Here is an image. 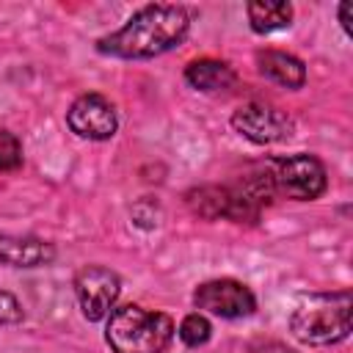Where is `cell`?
<instances>
[{
	"label": "cell",
	"instance_id": "cell-1",
	"mask_svg": "<svg viewBox=\"0 0 353 353\" xmlns=\"http://www.w3.org/2000/svg\"><path fill=\"white\" fill-rule=\"evenodd\" d=\"M190 28V17L182 6H143L124 28L97 41V50L116 58H154L174 50Z\"/></svg>",
	"mask_w": 353,
	"mask_h": 353
},
{
	"label": "cell",
	"instance_id": "cell-2",
	"mask_svg": "<svg viewBox=\"0 0 353 353\" xmlns=\"http://www.w3.org/2000/svg\"><path fill=\"white\" fill-rule=\"evenodd\" d=\"M350 292H323L303 298L290 314V331L306 345H334L350 334Z\"/></svg>",
	"mask_w": 353,
	"mask_h": 353
},
{
	"label": "cell",
	"instance_id": "cell-3",
	"mask_svg": "<svg viewBox=\"0 0 353 353\" xmlns=\"http://www.w3.org/2000/svg\"><path fill=\"white\" fill-rule=\"evenodd\" d=\"M174 336V323L163 312H146L135 303L119 306L108 317L105 339L113 353H163Z\"/></svg>",
	"mask_w": 353,
	"mask_h": 353
},
{
	"label": "cell",
	"instance_id": "cell-4",
	"mask_svg": "<svg viewBox=\"0 0 353 353\" xmlns=\"http://www.w3.org/2000/svg\"><path fill=\"white\" fill-rule=\"evenodd\" d=\"M268 174L273 179L276 193L298 201H312L325 193V168L317 157L312 154H290V157H276L268 163Z\"/></svg>",
	"mask_w": 353,
	"mask_h": 353
},
{
	"label": "cell",
	"instance_id": "cell-5",
	"mask_svg": "<svg viewBox=\"0 0 353 353\" xmlns=\"http://www.w3.org/2000/svg\"><path fill=\"white\" fill-rule=\"evenodd\" d=\"M232 127L248 138L251 143H279V141H287L292 135V119L273 108V105H265V102H248V105H240L234 113H232Z\"/></svg>",
	"mask_w": 353,
	"mask_h": 353
},
{
	"label": "cell",
	"instance_id": "cell-6",
	"mask_svg": "<svg viewBox=\"0 0 353 353\" xmlns=\"http://www.w3.org/2000/svg\"><path fill=\"white\" fill-rule=\"evenodd\" d=\"M74 292L83 309V317L97 323L102 317L110 314L119 292H121V281L113 270L102 268V265H88L77 273L74 279Z\"/></svg>",
	"mask_w": 353,
	"mask_h": 353
},
{
	"label": "cell",
	"instance_id": "cell-7",
	"mask_svg": "<svg viewBox=\"0 0 353 353\" xmlns=\"http://www.w3.org/2000/svg\"><path fill=\"white\" fill-rule=\"evenodd\" d=\"M193 303L210 314L226 317V320H237V317H248L256 309V298L254 292L234 281V279H215V281H204L201 287H196L193 292Z\"/></svg>",
	"mask_w": 353,
	"mask_h": 353
},
{
	"label": "cell",
	"instance_id": "cell-8",
	"mask_svg": "<svg viewBox=\"0 0 353 353\" xmlns=\"http://www.w3.org/2000/svg\"><path fill=\"white\" fill-rule=\"evenodd\" d=\"M66 124L80 138L108 141L116 135L119 119H116V108L110 105V99H105L102 94H83L66 110Z\"/></svg>",
	"mask_w": 353,
	"mask_h": 353
},
{
	"label": "cell",
	"instance_id": "cell-9",
	"mask_svg": "<svg viewBox=\"0 0 353 353\" xmlns=\"http://www.w3.org/2000/svg\"><path fill=\"white\" fill-rule=\"evenodd\" d=\"M55 259V248L39 237H11L3 234L0 243V265L8 268H41Z\"/></svg>",
	"mask_w": 353,
	"mask_h": 353
},
{
	"label": "cell",
	"instance_id": "cell-10",
	"mask_svg": "<svg viewBox=\"0 0 353 353\" xmlns=\"http://www.w3.org/2000/svg\"><path fill=\"white\" fill-rule=\"evenodd\" d=\"M256 63H259V72L268 77V80H273V83H279V85H284V88H301L303 83H306V66L295 58V55H290V52H281V50H262L259 55H256Z\"/></svg>",
	"mask_w": 353,
	"mask_h": 353
},
{
	"label": "cell",
	"instance_id": "cell-11",
	"mask_svg": "<svg viewBox=\"0 0 353 353\" xmlns=\"http://www.w3.org/2000/svg\"><path fill=\"white\" fill-rule=\"evenodd\" d=\"M185 80L188 85H193L196 91H204V94H215V91H226L234 85L237 74L229 63L223 61H212V58H201V61H193L188 69H185Z\"/></svg>",
	"mask_w": 353,
	"mask_h": 353
},
{
	"label": "cell",
	"instance_id": "cell-12",
	"mask_svg": "<svg viewBox=\"0 0 353 353\" xmlns=\"http://www.w3.org/2000/svg\"><path fill=\"white\" fill-rule=\"evenodd\" d=\"M248 22L254 33H273L290 25L292 19V6L284 0H251L245 6Z\"/></svg>",
	"mask_w": 353,
	"mask_h": 353
},
{
	"label": "cell",
	"instance_id": "cell-13",
	"mask_svg": "<svg viewBox=\"0 0 353 353\" xmlns=\"http://www.w3.org/2000/svg\"><path fill=\"white\" fill-rule=\"evenodd\" d=\"M188 204L193 207V212L204 215V218H226L229 210V193L226 188H199L188 193Z\"/></svg>",
	"mask_w": 353,
	"mask_h": 353
},
{
	"label": "cell",
	"instance_id": "cell-14",
	"mask_svg": "<svg viewBox=\"0 0 353 353\" xmlns=\"http://www.w3.org/2000/svg\"><path fill=\"white\" fill-rule=\"evenodd\" d=\"M210 334H212V325H210V320L204 317V314H188L182 323H179V339L185 342V345H190V347H199V345H204L207 339H210Z\"/></svg>",
	"mask_w": 353,
	"mask_h": 353
},
{
	"label": "cell",
	"instance_id": "cell-15",
	"mask_svg": "<svg viewBox=\"0 0 353 353\" xmlns=\"http://www.w3.org/2000/svg\"><path fill=\"white\" fill-rule=\"evenodd\" d=\"M22 163V146L17 135L0 130V171H14Z\"/></svg>",
	"mask_w": 353,
	"mask_h": 353
},
{
	"label": "cell",
	"instance_id": "cell-16",
	"mask_svg": "<svg viewBox=\"0 0 353 353\" xmlns=\"http://www.w3.org/2000/svg\"><path fill=\"white\" fill-rule=\"evenodd\" d=\"M22 317H25L22 303L11 292L0 290V323L3 325H11V323H22Z\"/></svg>",
	"mask_w": 353,
	"mask_h": 353
},
{
	"label": "cell",
	"instance_id": "cell-17",
	"mask_svg": "<svg viewBox=\"0 0 353 353\" xmlns=\"http://www.w3.org/2000/svg\"><path fill=\"white\" fill-rule=\"evenodd\" d=\"M251 353H295V350H290V347L281 345V342L268 339V342H254V345H251Z\"/></svg>",
	"mask_w": 353,
	"mask_h": 353
},
{
	"label": "cell",
	"instance_id": "cell-18",
	"mask_svg": "<svg viewBox=\"0 0 353 353\" xmlns=\"http://www.w3.org/2000/svg\"><path fill=\"white\" fill-rule=\"evenodd\" d=\"M339 22H342L345 33H350V3H342L339 6Z\"/></svg>",
	"mask_w": 353,
	"mask_h": 353
},
{
	"label": "cell",
	"instance_id": "cell-19",
	"mask_svg": "<svg viewBox=\"0 0 353 353\" xmlns=\"http://www.w3.org/2000/svg\"><path fill=\"white\" fill-rule=\"evenodd\" d=\"M0 243H3V234H0Z\"/></svg>",
	"mask_w": 353,
	"mask_h": 353
}]
</instances>
